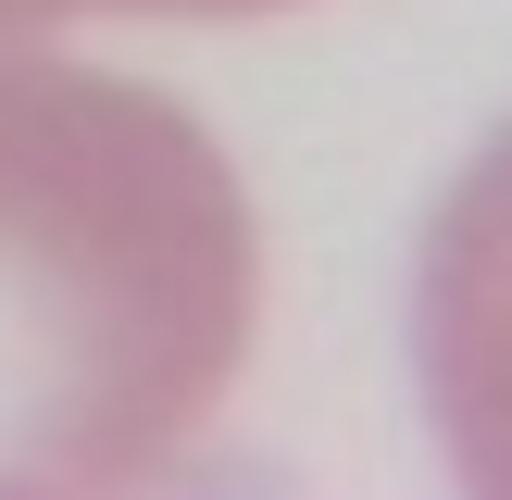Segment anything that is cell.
<instances>
[{
  "label": "cell",
  "mask_w": 512,
  "mask_h": 500,
  "mask_svg": "<svg viewBox=\"0 0 512 500\" xmlns=\"http://www.w3.org/2000/svg\"><path fill=\"white\" fill-rule=\"evenodd\" d=\"M238 338V213L163 100L0 38V488L138 475Z\"/></svg>",
  "instance_id": "cell-1"
},
{
  "label": "cell",
  "mask_w": 512,
  "mask_h": 500,
  "mask_svg": "<svg viewBox=\"0 0 512 500\" xmlns=\"http://www.w3.org/2000/svg\"><path fill=\"white\" fill-rule=\"evenodd\" d=\"M63 13H188V0H0V38L13 25H63Z\"/></svg>",
  "instance_id": "cell-2"
}]
</instances>
